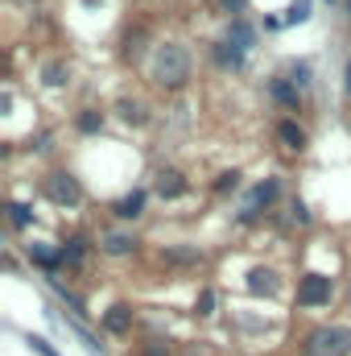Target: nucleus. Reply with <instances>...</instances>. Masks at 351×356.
<instances>
[{
	"label": "nucleus",
	"instance_id": "28",
	"mask_svg": "<svg viewBox=\"0 0 351 356\" xmlns=\"http://www.w3.org/2000/svg\"><path fill=\"white\" fill-rule=\"evenodd\" d=\"M219 4H223L228 13H244V4H248V0H219Z\"/></svg>",
	"mask_w": 351,
	"mask_h": 356
},
{
	"label": "nucleus",
	"instance_id": "2",
	"mask_svg": "<svg viewBox=\"0 0 351 356\" xmlns=\"http://www.w3.org/2000/svg\"><path fill=\"white\" fill-rule=\"evenodd\" d=\"M302 356H351V327H314L302 344Z\"/></svg>",
	"mask_w": 351,
	"mask_h": 356
},
{
	"label": "nucleus",
	"instance_id": "16",
	"mask_svg": "<svg viewBox=\"0 0 351 356\" xmlns=\"http://www.w3.org/2000/svg\"><path fill=\"white\" fill-rule=\"evenodd\" d=\"M215 58H219L223 67H232V71H236V67L244 63V50H240V46H232V42H219V46H215Z\"/></svg>",
	"mask_w": 351,
	"mask_h": 356
},
{
	"label": "nucleus",
	"instance_id": "31",
	"mask_svg": "<svg viewBox=\"0 0 351 356\" xmlns=\"http://www.w3.org/2000/svg\"><path fill=\"white\" fill-rule=\"evenodd\" d=\"M348 302H351V294H348Z\"/></svg>",
	"mask_w": 351,
	"mask_h": 356
},
{
	"label": "nucleus",
	"instance_id": "14",
	"mask_svg": "<svg viewBox=\"0 0 351 356\" xmlns=\"http://www.w3.org/2000/svg\"><path fill=\"white\" fill-rule=\"evenodd\" d=\"M141 207H145V195H141V191H132V195H124V199L116 203V216H120V220H137V216H141Z\"/></svg>",
	"mask_w": 351,
	"mask_h": 356
},
{
	"label": "nucleus",
	"instance_id": "21",
	"mask_svg": "<svg viewBox=\"0 0 351 356\" xmlns=\"http://www.w3.org/2000/svg\"><path fill=\"white\" fill-rule=\"evenodd\" d=\"M75 124H79V133H95V129L103 124V112H95V108H87V112H83V116H79Z\"/></svg>",
	"mask_w": 351,
	"mask_h": 356
},
{
	"label": "nucleus",
	"instance_id": "18",
	"mask_svg": "<svg viewBox=\"0 0 351 356\" xmlns=\"http://www.w3.org/2000/svg\"><path fill=\"white\" fill-rule=\"evenodd\" d=\"M166 261H170V266H198V261H203V253H198V249H182V245H178V249H166Z\"/></svg>",
	"mask_w": 351,
	"mask_h": 356
},
{
	"label": "nucleus",
	"instance_id": "27",
	"mask_svg": "<svg viewBox=\"0 0 351 356\" xmlns=\"http://www.w3.org/2000/svg\"><path fill=\"white\" fill-rule=\"evenodd\" d=\"M141 356H170V344H162V340H149Z\"/></svg>",
	"mask_w": 351,
	"mask_h": 356
},
{
	"label": "nucleus",
	"instance_id": "4",
	"mask_svg": "<svg viewBox=\"0 0 351 356\" xmlns=\"http://www.w3.org/2000/svg\"><path fill=\"white\" fill-rule=\"evenodd\" d=\"M331 277H323V273H306L302 277V286H298V302L302 307H323V302H331Z\"/></svg>",
	"mask_w": 351,
	"mask_h": 356
},
{
	"label": "nucleus",
	"instance_id": "12",
	"mask_svg": "<svg viewBox=\"0 0 351 356\" xmlns=\"http://www.w3.org/2000/svg\"><path fill=\"white\" fill-rule=\"evenodd\" d=\"M277 141H281L285 149H302V145H306V133H302L293 120H281V124H277Z\"/></svg>",
	"mask_w": 351,
	"mask_h": 356
},
{
	"label": "nucleus",
	"instance_id": "15",
	"mask_svg": "<svg viewBox=\"0 0 351 356\" xmlns=\"http://www.w3.org/2000/svg\"><path fill=\"white\" fill-rule=\"evenodd\" d=\"M58 253H62V261H67V266H79V261L87 257V241H83V236H71Z\"/></svg>",
	"mask_w": 351,
	"mask_h": 356
},
{
	"label": "nucleus",
	"instance_id": "1",
	"mask_svg": "<svg viewBox=\"0 0 351 356\" xmlns=\"http://www.w3.org/2000/svg\"><path fill=\"white\" fill-rule=\"evenodd\" d=\"M149 75H153V83H162V88H186V79H190V54H186V46L162 42V46L153 50Z\"/></svg>",
	"mask_w": 351,
	"mask_h": 356
},
{
	"label": "nucleus",
	"instance_id": "13",
	"mask_svg": "<svg viewBox=\"0 0 351 356\" xmlns=\"http://www.w3.org/2000/svg\"><path fill=\"white\" fill-rule=\"evenodd\" d=\"M116 116H120L124 124H145V120H149L145 108H141L137 99H120V104H116Z\"/></svg>",
	"mask_w": 351,
	"mask_h": 356
},
{
	"label": "nucleus",
	"instance_id": "11",
	"mask_svg": "<svg viewBox=\"0 0 351 356\" xmlns=\"http://www.w3.org/2000/svg\"><path fill=\"white\" fill-rule=\"evenodd\" d=\"M42 83L46 88H67L71 83V67L67 63H46L42 67Z\"/></svg>",
	"mask_w": 351,
	"mask_h": 356
},
{
	"label": "nucleus",
	"instance_id": "26",
	"mask_svg": "<svg viewBox=\"0 0 351 356\" xmlns=\"http://www.w3.org/2000/svg\"><path fill=\"white\" fill-rule=\"evenodd\" d=\"M29 348H33L37 356H58L54 348H50V344H46V340H42V336H29Z\"/></svg>",
	"mask_w": 351,
	"mask_h": 356
},
{
	"label": "nucleus",
	"instance_id": "24",
	"mask_svg": "<svg viewBox=\"0 0 351 356\" xmlns=\"http://www.w3.org/2000/svg\"><path fill=\"white\" fill-rule=\"evenodd\" d=\"M240 186V170H228V175H219V182H215V191H236Z\"/></svg>",
	"mask_w": 351,
	"mask_h": 356
},
{
	"label": "nucleus",
	"instance_id": "10",
	"mask_svg": "<svg viewBox=\"0 0 351 356\" xmlns=\"http://www.w3.org/2000/svg\"><path fill=\"white\" fill-rule=\"evenodd\" d=\"M137 249V236H128V232H108L103 236V253L108 257H124V253H132Z\"/></svg>",
	"mask_w": 351,
	"mask_h": 356
},
{
	"label": "nucleus",
	"instance_id": "20",
	"mask_svg": "<svg viewBox=\"0 0 351 356\" xmlns=\"http://www.w3.org/2000/svg\"><path fill=\"white\" fill-rule=\"evenodd\" d=\"M8 224H12V228H29V224H33V211H29L25 203H8Z\"/></svg>",
	"mask_w": 351,
	"mask_h": 356
},
{
	"label": "nucleus",
	"instance_id": "3",
	"mask_svg": "<svg viewBox=\"0 0 351 356\" xmlns=\"http://www.w3.org/2000/svg\"><path fill=\"white\" fill-rule=\"evenodd\" d=\"M46 195H50L58 207H79V203H83V186H79V178L67 175V170H58V175L46 178Z\"/></svg>",
	"mask_w": 351,
	"mask_h": 356
},
{
	"label": "nucleus",
	"instance_id": "22",
	"mask_svg": "<svg viewBox=\"0 0 351 356\" xmlns=\"http://www.w3.org/2000/svg\"><path fill=\"white\" fill-rule=\"evenodd\" d=\"M306 17H310V0H293V4H289V13H285V21H289V25H302Z\"/></svg>",
	"mask_w": 351,
	"mask_h": 356
},
{
	"label": "nucleus",
	"instance_id": "17",
	"mask_svg": "<svg viewBox=\"0 0 351 356\" xmlns=\"http://www.w3.org/2000/svg\"><path fill=\"white\" fill-rule=\"evenodd\" d=\"M273 99L285 104V108H298V88L289 79H273Z\"/></svg>",
	"mask_w": 351,
	"mask_h": 356
},
{
	"label": "nucleus",
	"instance_id": "19",
	"mask_svg": "<svg viewBox=\"0 0 351 356\" xmlns=\"http://www.w3.org/2000/svg\"><path fill=\"white\" fill-rule=\"evenodd\" d=\"M29 257H33L37 266H46V269H54L58 261H62V253H54V249H46V245H29Z\"/></svg>",
	"mask_w": 351,
	"mask_h": 356
},
{
	"label": "nucleus",
	"instance_id": "25",
	"mask_svg": "<svg viewBox=\"0 0 351 356\" xmlns=\"http://www.w3.org/2000/svg\"><path fill=\"white\" fill-rule=\"evenodd\" d=\"M289 83L302 91L306 83H310V67H293V71H289Z\"/></svg>",
	"mask_w": 351,
	"mask_h": 356
},
{
	"label": "nucleus",
	"instance_id": "7",
	"mask_svg": "<svg viewBox=\"0 0 351 356\" xmlns=\"http://www.w3.org/2000/svg\"><path fill=\"white\" fill-rule=\"evenodd\" d=\"M277 191H281V186H277V178H264V182H257V191H252V203H248L240 216H244V220H252L261 203H273V199H277Z\"/></svg>",
	"mask_w": 351,
	"mask_h": 356
},
{
	"label": "nucleus",
	"instance_id": "29",
	"mask_svg": "<svg viewBox=\"0 0 351 356\" xmlns=\"http://www.w3.org/2000/svg\"><path fill=\"white\" fill-rule=\"evenodd\" d=\"M348 99H351V63H348Z\"/></svg>",
	"mask_w": 351,
	"mask_h": 356
},
{
	"label": "nucleus",
	"instance_id": "5",
	"mask_svg": "<svg viewBox=\"0 0 351 356\" xmlns=\"http://www.w3.org/2000/svg\"><path fill=\"white\" fill-rule=\"evenodd\" d=\"M153 191H157L162 199H182L190 186H186V178L178 175V170H157V178H153Z\"/></svg>",
	"mask_w": 351,
	"mask_h": 356
},
{
	"label": "nucleus",
	"instance_id": "6",
	"mask_svg": "<svg viewBox=\"0 0 351 356\" xmlns=\"http://www.w3.org/2000/svg\"><path fill=\"white\" fill-rule=\"evenodd\" d=\"M248 290H252V294H277V290H281V277H277L273 269L257 266V269H248Z\"/></svg>",
	"mask_w": 351,
	"mask_h": 356
},
{
	"label": "nucleus",
	"instance_id": "23",
	"mask_svg": "<svg viewBox=\"0 0 351 356\" xmlns=\"http://www.w3.org/2000/svg\"><path fill=\"white\" fill-rule=\"evenodd\" d=\"M194 311H198V315H211V311H215V290H203L198 302H194Z\"/></svg>",
	"mask_w": 351,
	"mask_h": 356
},
{
	"label": "nucleus",
	"instance_id": "8",
	"mask_svg": "<svg viewBox=\"0 0 351 356\" xmlns=\"http://www.w3.org/2000/svg\"><path fill=\"white\" fill-rule=\"evenodd\" d=\"M103 327L112 332V336H124L128 327H132V307H124V302H116L108 315H103Z\"/></svg>",
	"mask_w": 351,
	"mask_h": 356
},
{
	"label": "nucleus",
	"instance_id": "30",
	"mask_svg": "<svg viewBox=\"0 0 351 356\" xmlns=\"http://www.w3.org/2000/svg\"><path fill=\"white\" fill-rule=\"evenodd\" d=\"M348 8H351V0H348Z\"/></svg>",
	"mask_w": 351,
	"mask_h": 356
},
{
	"label": "nucleus",
	"instance_id": "9",
	"mask_svg": "<svg viewBox=\"0 0 351 356\" xmlns=\"http://www.w3.org/2000/svg\"><path fill=\"white\" fill-rule=\"evenodd\" d=\"M228 42H232V46H240V50H252V42H257V29H252L248 21H240V17H236V21L228 25Z\"/></svg>",
	"mask_w": 351,
	"mask_h": 356
}]
</instances>
